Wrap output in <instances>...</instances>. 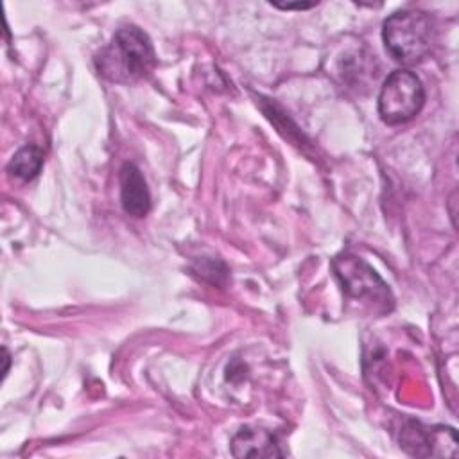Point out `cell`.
Listing matches in <instances>:
<instances>
[{
	"instance_id": "obj_1",
	"label": "cell",
	"mask_w": 459,
	"mask_h": 459,
	"mask_svg": "<svg viewBox=\"0 0 459 459\" xmlns=\"http://www.w3.org/2000/svg\"><path fill=\"white\" fill-rule=\"evenodd\" d=\"M97 70L113 82H136L156 66V52L151 38L136 25L120 27L95 57Z\"/></svg>"
},
{
	"instance_id": "obj_2",
	"label": "cell",
	"mask_w": 459,
	"mask_h": 459,
	"mask_svg": "<svg viewBox=\"0 0 459 459\" xmlns=\"http://www.w3.org/2000/svg\"><path fill=\"white\" fill-rule=\"evenodd\" d=\"M432 20L418 9H402L385 18L382 39L391 57L402 65L420 63L432 45Z\"/></svg>"
},
{
	"instance_id": "obj_3",
	"label": "cell",
	"mask_w": 459,
	"mask_h": 459,
	"mask_svg": "<svg viewBox=\"0 0 459 459\" xmlns=\"http://www.w3.org/2000/svg\"><path fill=\"white\" fill-rule=\"evenodd\" d=\"M425 102V90L416 74L394 70L384 81L378 93V115L389 126L414 118Z\"/></svg>"
},
{
	"instance_id": "obj_4",
	"label": "cell",
	"mask_w": 459,
	"mask_h": 459,
	"mask_svg": "<svg viewBox=\"0 0 459 459\" xmlns=\"http://www.w3.org/2000/svg\"><path fill=\"white\" fill-rule=\"evenodd\" d=\"M333 271L341 280L342 290L355 299H369L371 303L391 308L393 296L384 280L360 258L341 255L333 260Z\"/></svg>"
},
{
	"instance_id": "obj_5",
	"label": "cell",
	"mask_w": 459,
	"mask_h": 459,
	"mask_svg": "<svg viewBox=\"0 0 459 459\" xmlns=\"http://www.w3.org/2000/svg\"><path fill=\"white\" fill-rule=\"evenodd\" d=\"M120 201L126 213L143 217L151 210V194L140 169L127 161L120 169Z\"/></svg>"
},
{
	"instance_id": "obj_6",
	"label": "cell",
	"mask_w": 459,
	"mask_h": 459,
	"mask_svg": "<svg viewBox=\"0 0 459 459\" xmlns=\"http://www.w3.org/2000/svg\"><path fill=\"white\" fill-rule=\"evenodd\" d=\"M450 429H429L420 423H409L403 427L400 443L402 446L411 454V455H457L455 450L448 448L446 445H441V437L448 432Z\"/></svg>"
},
{
	"instance_id": "obj_7",
	"label": "cell",
	"mask_w": 459,
	"mask_h": 459,
	"mask_svg": "<svg viewBox=\"0 0 459 459\" xmlns=\"http://www.w3.org/2000/svg\"><path fill=\"white\" fill-rule=\"evenodd\" d=\"M231 454L235 457H281L283 452L276 437L264 430L244 427L231 437Z\"/></svg>"
},
{
	"instance_id": "obj_8",
	"label": "cell",
	"mask_w": 459,
	"mask_h": 459,
	"mask_svg": "<svg viewBox=\"0 0 459 459\" xmlns=\"http://www.w3.org/2000/svg\"><path fill=\"white\" fill-rule=\"evenodd\" d=\"M43 165V151L38 145H25L7 163V172L22 181L34 179Z\"/></svg>"
},
{
	"instance_id": "obj_9",
	"label": "cell",
	"mask_w": 459,
	"mask_h": 459,
	"mask_svg": "<svg viewBox=\"0 0 459 459\" xmlns=\"http://www.w3.org/2000/svg\"><path fill=\"white\" fill-rule=\"evenodd\" d=\"M312 5L314 4H285V5H276V7H281V9H308Z\"/></svg>"
}]
</instances>
